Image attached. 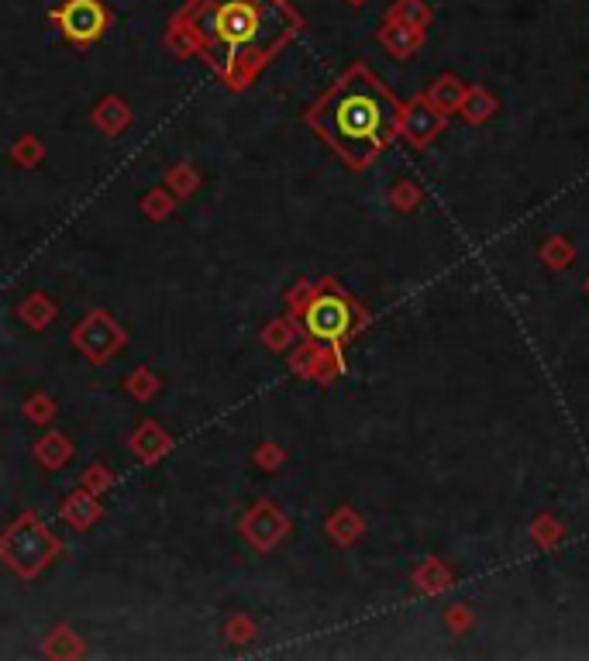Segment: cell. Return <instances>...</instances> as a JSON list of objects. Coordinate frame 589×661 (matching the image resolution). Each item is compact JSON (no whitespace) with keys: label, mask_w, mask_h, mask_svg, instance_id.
Returning a JSON list of instances; mask_svg holds the SVG:
<instances>
[{"label":"cell","mask_w":589,"mask_h":661,"mask_svg":"<svg viewBox=\"0 0 589 661\" xmlns=\"http://www.w3.org/2000/svg\"><path fill=\"white\" fill-rule=\"evenodd\" d=\"M304 28L286 0H186L173 31L231 90H245Z\"/></svg>","instance_id":"cell-1"},{"label":"cell","mask_w":589,"mask_h":661,"mask_svg":"<svg viewBox=\"0 0 589 661\" xmlns=\"http://www.w3.org/2000/svg\"><path fill=\"white\" fill-rule=\"evenodd\" d=\"M407 18V21H417V25H421V21H428L431 14L424 11V4L421 0H397V7H393V18Z\"/></svg>","instance_id":"cell-5"},{"label":"cell","mask_w":589,"mask_h":661,"mask_svg":"<svg viewBox=\"0 0 589 661\" xmlns=\"http://www.w3.org/2000/svg\"><path fill=\"white\" fill-rule=\"evenodd\" d=\"M52 21L62 28L69 42L90 45L107 31V7L100 0H66V4L56 7Z\"/></svg>","instance_id":"cell-4"},{"label":"cell","mask_w":589,"mask_h":661,"mask_svg":"<svg viewBox=\"0 0 589 661\" xmlns=\"http://www.w3.org/2000/svg\"><path fill=\"white\" fill-rule=\"evenodd\" d=\"M297 317L304 324L307 338L321 341V345L338 348L341 341H348L355 328L362 324V310L348 293H341L335 283L307 286L304 303L297 307Z\"/></svg>","instance_id":"cell-3"},{"label":"cell","mask_w":589,"mask_h":661,"mask_svg":"<svg viewBox=\"0 0 589 661\" xmlns=\"http://www.w3.org/2000/svg\"><path fill=\"white\" fill-rule=\"evenodd\" d=\"M307 121L348 166L366 169L397 138L403 111L383 80L355 62L321 93L307 111Z\"/></svg>","instance_id":"cell-2"}]
</instances>
